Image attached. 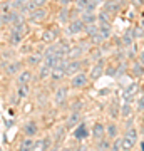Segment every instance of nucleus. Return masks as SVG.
<instances>
[{"instance_id": "nucleus-1", "label": "nucleus", "mask_w": 144, "mask_h": 151, "mask_svg": "<svg viewBox=\"0 0 144 151\" xmlns=\"http://www.w3.org/2000/svg\"><path fill=\"white\" fill-rule=\"evenodd\" d=\"M139 86L138 82H131L129 86H126L123 89V94H121V97H123V103L124 104H133L134 101H136V92H138Z\"/></svg>"}, {"instance_id": "nucleus-2", "label": "nucleus", "mask_w": 144, "mask_h": 151, "mask_svg": "<svg viewBox=\"0 0 144 151\" xmlns=\"http://www.w3.org/2000/svg\"><path fill=\"white\" fill-rule=\"evenodd\" d=\"M85 29V24L82 22V19L80 17H77V19H72V20L67 24V27H65V34L67 35H77V34H80L82 30Z\"/></svg>"}, {"instance_id": "nucleus-3", "label": "nucleus", "mask_w": 144, "mask_h": 151, "mask_svg": "<svg viewBox=\"0 0 144 151\" xmlns=\"http://www.w3.org/2000/svg\"><path fill=\"white\" fill-rule=\"evenodd\" d=\"M89 81H91L89 74L80 70V72H77L74 77H70V86L74 87V89H84V87L89 84Z\"/></svg>"}, {"instance_id": "nucleus-4", "label": "nucleus", "mask_w": 144, "mask_h": 151, "mask_svg": "<svg viewBox=\"0 0 144 151\" xmlns=\"http://www.w3.org/2000/svg\"><path fill=\"white\" fill-rule=\"evenodd\" d=\"M67 97H69V87L67 86H59L54 92V103L57 108H62L67 103Z\"/></svg>"}, {"instance_id": "nucleus-5", "label": "nucleus", "mask_w": 144, "mask_h": 151, "mask_svg": "<svg viewBox=\"0 0 144 151\" xmlns=\"http://www.w3.org/2000/svg\"><path fill=\"white\" fill-rule=\"evenodd\" d=\"M82 62L84 60H80V59H69L67 67H65V76L67 77H74L77 72H80L82 70Z\"/></svg>"}, {"instance_id": "nucleus-6", "label": "nucleus", "mask_w": 144, "mask_h": 151, "mask_svg": "<svg viewBox=\"0 0 144 151\" xmlns=\"http://www.w3.org/2000/svg\"><path fill=\"white\" fill-rule=\"evenodd\" d=\"M104 74H106V64H104V59H101L96 62V65H92L91 72H89V77H91V81H97Z\"/></svg>"}, {"instance_id": "nucleus-7", "label": "nucleus", "mask_w": 144, "mask_h": 151, "mask_svg": "<svg viewBox=\"0 0 144 151\" xmlns=\"http://www.w3.org/2000/svg\"><path fill=\"white\" fill-rule=\"evenodd\" d=\"M52 145H54L52 136L47 134L45 138H42V139H37L35 143H34L32 151H49L50 148H52Z\"/></svg>"}, {"instance_id": "nucleus-8", "label": "nucleus", "mask_w": 144, "mask_h": 151, "mask_svg": "<svg viewBox=\"0 0 144 151\" xmlns=\"http://www.w3.org/2000/svg\"><path fill=\"white\" fill-rule=\"evenodd\" d=\"M80 123H82V113H79V111H74V113L69 114V118L65 119L64 128H65V129H74V128H77Z\"/></svg>"}, {"instance_id": "nucleus-9", "label": "nucleus", "mask_w": 144, "mask_h": 151, "mask_svg": "<svg viewBox=\"0 0 144 151\" xmlns=\"http://www.w3.org/2000/svg\"><path fill=\"white\" fill-rule=\"evenodd\" d=\"M91 134H92V138H94V141H99V139H102V138H106V124H102L101 121L94 123Z\"/></svg>"}, {"instance_id": "nucleus-10", "label": "nucleus", "mask_w": 144, "mask_h": 151, "mask_svg": "<svg viewBox=\"0 0 144 151\" xmlns=\"http://www.w3.org/2000/svg\"><path fill=\"white\" fill-rule=\"evenodd\" d=\"M106 136L109 138V139H116V138H119V124L116 123V121H109V123L106 124Z\"/></svg>"}, {"instance_id": "nucleus-11", "label": "nucleus", "mask_w": 144, "mask_h": 151, "mask_svg": "<svg viewBox=\"0 0 144 151\" xmlns=\"http://www.w3.org/2000/svg\"><path fill=\"white\" fill-rule=\"evenodd\" d=\"M22 133L27 136V138H34V136L39 133V124L35 121H29V123L24 124V128H22Z\"/></svg>"}, {"instance_id": "nucleus-12", "label": "nucleus", "mask_w": 144, "mask_h": 151, "mask_svg": "<svg viewBox=\"0 0 144 151\" xmlns=\"http://www.w3.org/2000/svg\"><path fill=\"white\" fill-rule=\"evenodd\" d=\"M107 116L112 119V121H116V119L121 118V104L117 101H112L109 104V108H107Z\"/></svg>"}, {"instance_id": "nucleus-13", "label": "nucleus", "mask_w": 144, "mask_h": 151, "mask_svg": "<svg viewBox=\"0 0 144 151\" xmlns=\"http://www.w3.org/2000/svg\"><path fill=\"white\" fill-rule=\"evenodd\" d=\"M72 12H70L69 7H60L59 14H57V19H59V22L62 24V25H67L70 20H72V15H70Z\"/></svg>"}, {"instance_id": "nucleus-14", "label": "nucleus", "mask_w": 144, "mask_h": 151, "mask_svg": "<svg viewBox=\"0 0 144 151\" xmlns=\"http://www.w3.org/2000/svg\"><path fill=\"white\" fill-rule=\"evenodd\" d=\"M65 128L64 126H59V128H55V129L52 131V139H54V145H59L60 146V143L64 141V138H65Z\"/></svg>"}, {"instance_id": "nucleus-15", "label": "nucleus", "mask_w": 144, "mask_h": 151, "mask_svg": "<svg viewBox=\"0 0 144 151\" xmlns=\"http://www.w3.org/2000/svg\"><path fill=\"white\" fill-rule=\"evenodd\" d=\"M24 40V34L19 32L17 29H12L10 34H9V42H10V45H14V47H17L19 44Z\"/></svg>"}, {"instance_id": "nucleus-16", "label": "nucleus", "mask_w": 144, "mask_h": 151, "mask_svg": "<svg viewBox=\"0 0 144 151\" xmlns=\"http://www.w3.org/2000/svg\"><path fill=\"white\" fill-rule=\"evenodd\" d=\"M20 69H22V62H19V60H10L5 67V72H7V76H17L20 72Z\"/></svg>"}, {"instance_id": "nucleus-17", "label": "nucleus", "mask_w": 144, "mask_h": 151, "mask_svg": "<svg viewBox=\"0 0 144 151\" xmlns=\"http://www.w3.org/2000/svg\"><path fill=\"white\" fill-rule=\"evenodd\" d=\"M112 15L106 10H99L97 12V25H111Z\"/></svg>"}, {"instance_id": "nucleus-18", "label": "nucleus", "mask_w": 144, "mask_h": 151, "mask_svg": "<svg viewBox=\"0 0 144 151\" xmlns=\"http://www.w3.org/2000/svg\"><path fill=\"white\" fill-rule=\"evenodd\" d=\"M119 9H121V5H119V2H116V0H107V2H104V5H102V10L109 12V14H117Z\"/></svg>"}, {"instance_id": "nucleus-19", "label": "nucleus", "mask_w": 144, "mask_h": 151, "mask_svg": "<svg viewBox=\"0 0 144 151\" xmlns=\"http://www.w3.org/2000/svg\"><path fill=\"white\" fill-rule=\"evenodd\" d=\"M32 81V72L30 70H20L19 74H17V84L22 86V84H30Z\"/></svg>"}, {"instance_id": "nucleus-20", "label": "nucleus", "mask_w": 144, "mask_h": 151, "mask_svg": "<svg viewBox=\"0 0 144 151\" xmlns=\"http://www.w3.org/2000/svg\"><path fill=\"white\" fill-rule=\"evenodd\" d=\"M87 134H89V131H87V126H85V123L82 121V123L75 128V131H74V138L75 139H79V141H82L84 138H87Z\"/></svg>"}, {"instance_id": "nucleus-21", "label": "nucleus", "mask_w": 144, "mask_h": 151, "mask_svg": "<svg viewBox=\"0 0 144 151\" xmlns=\"http://www.w3.org/2000/svg\"><path fill=\"white\" fill-rule=\"evenodd\" d=\"M134 113H136V108H134L133 104H124L123 103V106H121V118L123 119H131Z\"/></svg>"}, {"instance_id": "nucleus-22", "label": "nucleus", "mask_w": 144, "mask_h": 151, "mask_svg": "<svg viewBox=\"0 0 144 151\" xmlns=\"http://www.w3.org/2000/svg\"><path fill=\"white\" fill-rule=\"evenodd\" d=\"M84 32L87 34V37L91 39V40H92V39L101 37V34H99V25H97V24H91V25H85Z\"/></svg>"}, {"instance_id": "nucleus-23", "label": "nucleus", "mask_w": 144, "mask_h": 151, "mask_svg": "<svg viewBox=\"0 0 144 151\" xmlns=\"http://www.w3.org/2000/svg\"><path fill=\"white\" fill-rule=\"evenodd\" d=\"M45 19V9H37L35 12H32L30 15H29V20L32 22V24H39V22H42Z\"/></svg>"}, {"instance_id": "nucleus-24", "label": "nucleus", "mask_w": 144, "mask_h": 151, "mask_svg": "<svg viewBox=\"0 0 144 151\" xmlns=\"http://www.w3.org/2000/svg\"><path fill=\"white\" fill-rule=\"evenodd\" d=\"M131 74L134 77H143L144 76V65L139 60H134L133 64H131Z\"/></svg>"}, {"instance_id": "nucleus-25", "label": "nucleus", "mask_w": 144, "mask_h": 151, "mask_svg": "<svg viewBox=\"0 0 144 151\" xmlns=\"http://www.w3.org/2000/svg\"><path fill=\"white\" fill-rule=\"evenodd\" d=\"M111 145H112V141L106 136V138L96 141V150L97 151H111Z\"/></svg>"}, {"instance_id": "nucleus-26", "label": "nucleus", "mask_w": 144, "mask_h": 151, "mask_svg": "<svg viewBox=\"0 0 144 151\" xmlns=\"http://www.w3.org/2000/svg\"><path fill=\"white\" fill-rule=\"evenodd\" d=\"M34 138H24V139L19 143V151H32V148H34Z\"/></svg>"}, {"instance_id": "nucleus-27", "label": "nucleus", "mask_w": 144, "mask_h": 151, "mask_svg": "<svg viewBox=\"0 0 144 151\" xmlns=\"http://www.w3.org/2000/svg\"><path fill=\"white\" fill-rule=\"evenodd\" d=\"M80 19L85 25H91V24H97V14H89V12H80Z\"/></svg>"}, {"instance_id": "nucleus-28", "label": "nucleus", "mask_w": 144, "mask_h": 151, "mask_svg": "<svg viewBox=\"0 0 144 151\" xmlns=\"http://www.w3.org/2000/svg\"><path fill=\"white\" fill-rule=\"evenodd\" d=\"M50 74H52V67H49V65H45V64H40V67H39V79H40V81L49 79Z\"/></svg>"}, {"instance_id": "nucleus-29", "label": "nucleus", "mask_w": 144, "mask_h": 151, "mask_svg": "<svg viewBox=\"0 0 144 151\" xmlns=\"http://www.w3.org/2000/svg\"><path fill=\"white\" fill-rule=\"evenodd\" d=\"M121 44H123V47H131L134 44V37H133V29H129L128 32L123 35L121 39Z\"/></svg>"}, {"instance_id": "nucleus-30", "label": "nucleus", "mask_w": 144, "mask_h": 151, "mask_svg": "<svg viewBox=\"0 0 144 151\" xmlns=\"http://www.w3.org/2000/svg\"><path fill=\"white\" fill-rule=\"evenodd\" d=\"M99 34H101L102 40L106 42V40H109L112 35V30H111V25H99Z\"/></svg>"}, {"instance_id": "nucleus-31", "label": "nucleus", "mask_w": 144, "mask_h": 151, "mask_svg": "<svg viewBox=\"0 0 144 151\" xmlns=\"http://www.w3.org/2000/svg\"><path fill=\"white\" fill-rule=\"evenodd\" d=\"M85 49L82 45H77V47H70V52H69V59H79L80 55L84 54Z\"/></svg>"}, {"instance_id": "nucleus-32", "label": "nucleus", "mask_w": 144, "mask_h": 151, "mask_svg": "<svg viewBox=\"0 0 144 151\" xmlns=\"http://www.w3.org/2000/svg\"><path fill=\"white\" fill-rule=\"evenodd\" d=\"M99 5H101V0H91L87 5H85V9L82 12H89V14H96V9H99Z\"/></svg>"}, {"instance_id": "nucleus-33", "label": "nucleus", "mask_w": 144, "mask_h": 151, "mask_svg": "<svg viewBox=\"0 0 144 151\" xmlns=\"http://www.w3.org/2000/svg\"><path fill=\"white\" fill-rule=\"evenodd\" d=\"M17 94H19V97H22V99L29 97V94H30V86H29V84H22V86H19Z\"/></svg>"}, {"instance_id": "nucleus-34", "label": "nucleus", "mask_w": 144, "mask_h": 151, "mask_svg": "<svg viewBox=\"0 0 144 151\" xmlns=\"http://www.w3.org/2000/svg\"><path fill=\"white\" fill-rule=\"evenodd\" d=\"M42 60H44L42 54H30L29 55V59H27V62H29L30 65H39Z\"/></svg>"}, {"instance_id": "nucleus-35", "label": "nucleus", "mask_w": 144, "mask_h": 151, "mask_svg": "<svg viewBox=\"0 0 144 151\" xmlns=\"http://www.w3.org/2000/svg\"><path fill=\"white\" fill-rule=\"evenodd\" d=\"M136 113H144V92L136 99Z\"/></svg>"}, {"instance_id": "nucleus-36", "label": "nucleus", "mask_w": 144, "mask_h": 151, "mask_svg": "<svg viewBox=\"0 0 144 151\" xmlns=\"http://www.w3.org/2000/svg\"><path fill=\"white\" fill-rule=\"evenodd\" d=\"M55 37H57V34H55V32H52V30H47V32H44L42 40H44V42H52V40H55Z\"/></svg>"}, {"instance_id": "nucleus-37", "label": "nucleus", "mask_w": 144, "mask_h": 151, "mask_svg": "<svg viewBox=\"0 0 144 151\" xmlns=\"http://www.w3.org/2000/svg\"><path fill=\"white\" fill-rule=\"evenodd\" d=\"M82 108H84V103L80 101V99H77V101H74V104H70V113H74V111H82Z\"/></svg>"}, {"instance_id": "nucleus-38", "label": "nucleus", "mask_w": 144, "mask_h": 151, "mask_svg": "<svg viewBox=\"0 0 144 151\" xmlns=\"http://www.w3.org/2000/svg\"><path fill=\"white\" fill-rule=\"evenodd\" d=\"M89 2H91V0H74V4H75V9H77L79 12H82V10L85 9V5L89 4Z\"/></svg>"}, {"instance_id": "nucleus-39", "label": "nucleus", "mask_w": 144, "mask_h": 151, "mask_svg": "<svg viewBox=\"0 0 144 151\" xmlns=\"http://www.w3.org/2000/svg\"><path fill=\"white\" fill-rule=\"evenodd\" d=\"M111 151H121V136L112 139V145H111Z\"/></svg>"}, {"instance_id": "nucleus-40", "label": "nucleus", "mask_w": 144, "mask_h": 151, "mask_svg": "<svg viewBox=\"0 0 144 151\" xmlns=\"http://www.w3.org/2000/svg\"><path fill=\"white\" fill-rule=\"evenodd\" d=\"M10 20H12L10 14H0V22L2 24H10Z\"/></svg>"}, {"instance_id": "nucleus-41", "label": "nucleus", "mask_w": 144, "mask_h": 151, "mask_svg": "<svg viewBox=\"0 0 144 151\" xmlns=\"http://www.w3.org/2000/svg\"><path fill=\"white\" fill-rule=\"evenodd\" d=\"M32 2L35 4L37 9H44V5H45V2H47V0H32Z\"/></svg>"}, {"instance_id": "nucleus-42", "label": "nucleus", "mask_w": 144, "mask_h": 151, "mask_svg": "<svg viewBox=\"0 0 144 151\" xmlns=\"http://www.w3.org/2000/svg\"><path fill=\"white\" fill-rule=\"evenodd\" d=\"M72 2H74V0H59V4H60L62 7H69Z\"/></svg>"}, {"instance_id": "nucleus-43", "label": "nucleus", "mask_w": 144, "mask_h": 151, "mask_svg": "<svg viewBox=\"0 0 144 151\" xmlns=\"http://www.w3.org/2000/svg\"><path fill=\"white\" fill-rule=\"evenodd\" d=\"M74 151H89V148H87L85 145H79V146H77V148H75Z\"/></svg>"}, {"instance_id": "nucleus-44", "label": "nucleus", "mask_w": 144, "mask_h": 151, "mask_svg": "<svg viewBox=\"0 0 144 151\" xmlns=\"http://www.w3.org/2000/svg\"><path fill=\"white\" fill-rule=\"evenodd\" d=\"M138 60H139V62H141V64L144 65V49L141 50V52H139V57H138Z\"/></svg>"}, {"instance_id": "nucleus-45", "label": "nucleus", "mask_w": 144, "mask_h": 151, "mask_svg": "<svg viewBox=\"0 0 144 151\" xmlns=\"http://www.w3.org/2000/svg\"><path fill=\"white\" fill-rule=\"evenodd\" d=\"M134 5H144V0H133Z\"/></svg>"}, {"instance_id": "nucleus-46", "label": "nucleus", "mask_w": 144, "mask_h": 151, "mask_svg": "<svg viewBox=\"0 0 144 151\" xmlns=\"http://www.w3.org/2000/svg\"><path fill=\"white\" fill-rule=\"evenodd\" d=\"M139 133H141V134H143V136H144V123H143V124H141V128H139Z\"/></svg>"}, {"instance_id": "nucleus-47", "label": "nucleus", "mask_w": 144, "mask_h": 151, "mask_svg": "<svg viewBox=\"0 0 144 151\" xmlns=\"http://www.w3.org/2000/svg\"><path fill=\"white\" fill-rule=\"evenodd\" d=\"M59 151H74V150H70V148H65V146H64V148H60Z\"/></svg>"}, {"instance_id": "nucleus-48", "label": "nucleus", "mask_w": 144, "mask_h": 151, "mask_svg": "<svg viewBox=\"0 0 144 151\" xmlns=\"http://www.w3.org/2000/svg\"><path fill=\"white\" fill-rule=\"evenodd\" d=\"M139 146H141V151H144V141H141V143H138Z\"/></svg>"}, {"instance_id": "nucleus-49", "label": "nucleus", "mask_w": 144, "mask_h": 151, "mask_svg": "<svg viewBox=\"0 0 144 151\" xmlns=\"http://www.w3.org/2000/svg\"><path fill=\"white\" fill-rule=\"evenodd\" d=\"M141 27L144 29V19H143V20H141Z\"/></svg>"}, {"instance_id": "nucleus-50", "label": "nucleus", "mask_w": 144, "mask_h": 151, "mask_svg": "<svg viewBox=\"0 0 144 151\" xmlns=\"http://www.w3.org/2000/svg\"><path fill=\"white\" fill-rule=\"evenodd\" d=\"M2 25H4V24H2V22H0V27H2Z\"/></svg>"}, {"instance_id": "nucleus-51", "label": "nucleus", "mask_w": 144, "mask_h": 151, "mask_svg": "<svg viewBox=\"0 0 144 151\" xmlns=\"http://www.w3.org/2000/svg\"><path fill=\"white\" fill-rule=\"evenodd\" d=\"M89 151H97V150H89Z\"/></svg>"}]
</instances>
